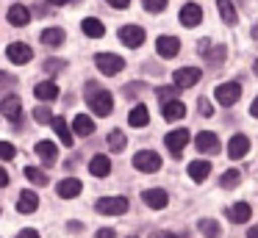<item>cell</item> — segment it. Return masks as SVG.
Masks as SVG:
<instances>
[{
    "mask_svg": "<svg viewBox=\"0 0 258 238\" xmlns=\"http://www.w3.org/2000/svg\"><path fill=\"white\" fill-rule=\"evenodd\" d=\"M50 125H53V130L58 133V138H61V141L67 144V147H73V127H70L67 122L61 119V116H53Z\"/></svg>",
    "mask_w": 258,
    "mask_h": 238,
    "instance_id": "4316f807",
    "label": "cell"
},
{
    "mask_svg": "<svg viewBox=\"0 0 258 238\" xmlns=\"http://www.w3.org/2000/svg\"><path fill=\"white\" fill-rule=\"evenodd\" d=\"M200 111H203V114L208 116V114H211V105H208V103H200Z\"/></svg>",
    "mask_w": 258,
    "mask_h": 238,
    "instance_id": "c3c4849f",
    "label": "cell"
},
{
    "mask_svg": "<svg viewBox=\"0 0 258 238\" xmlns=\"http://www.w3.org/2000/svg\"><path fill=\"white\" fill-rule=\"evenodd\" d=\"M214 97H217V103H219V105L230 108V105L239 103V97H241V86H239V83H219V86L214 89Z\"/></svg>",
    "mask_w": 258,
    "mask_h": 238,
    "instance_id": "6da1fadb",
    "label": "cell"
},
{
    "mask_svg": "<svg viewBox=\"0 0 258 238\" xmlns=\"http://www.w3.org/2000/svg\"><path fill=\"white\" fill-rule=\"evenodd\" d=\"M142 199H145V205H147V208H153V210L167 208V202H169L167 191H161V188H147V191L142 194Z\"/></svg>",
    "mask_w": 258,
    "mask_h": 238,
    "instance_id": "4fadbf2b",
    "label": "cell"
},
{
    "mask_svg": "<svg viewBox=\"0 0 258 238\" xmlns=\"http://www.w3.org/2000/svg\"><path fill=\"white\" fill-rule=\"evenodd\" d=\"M36 155H39V161H42V164L53 166V164H56V158H58L56 144H53V141H39V144H36Z\"/></svg>",
    "mask_w": 258,
    "mask_h": 238,
    "instance_id": "ffe728a7",
    "label": "cell"
},
{
    "mask_svg": "<svg viewBox=\"0 0 258 238\" xmlns=\"http://www.w3.org/2000/svg\"><path fill=\"white\" fill-rule=\"evenodd\" d=\"M119 42H122L125 47H139V44L145 42V31H142L139 25H122L119 28Z\"/></svg>",
    "mask_w": 258,
    "mask_h": 238,
    "instance_id": "ba28073f",
    "label": "cell"
},
{
    "mask_svg": "<svg viewBox=\"0 0 258 238\" xmlns=\"http://www.w3.org/2000/svg\"><path fill=\"white\" fill-rule=\"evenodd\" d=\"M200 20H203V9L197 3H186L183 9H180V22H183L186 28L200 25Z\"/></svg>",
    "mask_w": 258,
    "mask_h": 238,
    "instance_id": "9a60e30c",
    "label": "cell"
},
{
    "mask_svg": "<svg viewBox=\"0 0 258 238\" xmlns=\"http://www.w3.org/2000/svg\"><path fill=\"white\" fill-rule=\"evenodd\" d=\"M203 55H206L208 64H219V61H225V50L222 47H214L211 53H203Z\"/></svg>",
    "mask_w": 258,
    "mask_h": 238,
    "instance_id": "f35d334b",
    "label": "cell"
},
{
    "mask_svg": "<svg viewBox=\"0 0 258 238\" xmlns=\"http://www.w3.org/2000/svg\"><path fill=\"white\" fill-rule=\"evenodd\" d=\"M239 180H241L239 169H228L222 177H219V186H222V188H236V186H239Z\"/></svg>",
    "mask_w": 258,
    "mask_h": 238,
    "instance_id": "836d02e7",
    "label": "cell"
},
{
    "mask_svg": "<svg viewBox=\"0 0 258 238\" xmlns=\"http://www.w3.org/2000/svg\"><path fill=\"white\" fill-rule=\"evenodd\" d=\"M161 114H164V119H167V122L183 119V116H186V105L180 103V100H169V103H164Z\"/></svg>",
    "mask_w": 258,
    "mask_h": 238,
    "instance_id": "ac0fdd59",
    "label": "cell"
},
{
    "mask_svg": "<svg viewBox=\"0 0 258 238\" xmlns=\"http://www.w3.org/2000/svg\"><path fill=\"white\" fill-rule=\"evenodd\" d=\"M247 238H258V224L252 227V230H247Z\"/></svg>",
    "mask_w": 258,
    "mask_h": 238,
    "instance_id": "681fc988",
    "label": "cell"
},
{
    "mask_svg": "<svg viewBox=\"0 0 258 238\" xmlns=\"http://www.w3.org/2000/svg\"><path fill=\"white\" fill-rule=\"evenodd\" d=\"M255 39H258V25H255Z\"/></svg>",
    "mask_w": 258,
    "mask_h": 238,
    "instance_id": "f5cc1de1",
    "label": "cell"
},
{
    "mask_svg": "<svg viewBox=\"0 0 258 238\" xmlns=\"http://www.w3.org/2000/svg\"><path fill=\"white\" fill-rule=\"evenodd\" d=\"M14 155H17V149H14V144H9V141H0V158H3V161H12Z\"/></svg>",
    "mask_w": 258,
    "mask_h": 238,
    "instance_id": "74e56055",
    "label": "cell"
},
{
    "mask_svg": "<svg viewBox=\"0 0 258 238\" xmlns=\"http://www.w3.org/2000/svg\"><path fill=\"white\" fill-rule=\"evenodd\" d=\"M34 94L42 100V103H53V100L58 97V86L53 81H45V83H36V89H34Z\"/></svg>",
    "mask_w": 258,
    "mask_h": 238,
    "instance_id": "d6986e66",
    "label": "cell"
},
{
    "mask_svg": "<svg viewBox=\"0 0 258 238\" xmlns=\"http://www.w3.org/2000/svg\"><path fill=\"white\" fill-rule=\"evenodd\" d=\"M81 28H84V33H86V36H92V39H100L103 33H106V28H103V22H100V20H95V17H89V20H84V22H81Z\"/></svg>",
    "mask_w": 258,
    "mask_h": 238,
    "instance_id": "f1b7e54d",
    "label": "cell"
},
{
    "mask_svg": "<svg viewBox=\"0 0 258 238\" xmlns=\"http://www.w3.org/2000/svg\"><path fill=\"white\" fill-rule=\"evenodd\" d=\"M252 69H255V75H258V61H255V64H252Z\"/></svg>",
    "mask_w": 258,
    "mask_h": 238,
    "instance_id": "816d5d0a",
    "label": "cell"
},
{
    "mask_svg": "<svg viewBox=\"0 0 258 238\" xmlns=\"http://www.w3.org/2000/svg\"><path fill=\"white\" fill-rule=\"evenodd\" d=\"M208 175H211V164L208 161H191L189 164V177L195 183H203Z\"/></svg>",
    "mask_w": 258,
    "mask_h": 238,
    "instance_id": "cb8c5ba5",
    "label": "cell"
},
{
    "mask_svg": "<svg viewBox=\"0 0 258 238\" xmlns=\"http://www.w3.org/2000/svg\"><path fill=\"white\" fill-rule=\"evenodd\" d=\"M0 114L6 116V119H12V122H20L23 119V103H20V97H3L0 100Z\"/></svg>",
    "mask_w": 258,
    "mask_h": 238,
    "instance_id": "52a82bcc",
    "label": "cell"
},
{
    "mask_svg": "<svg viewBox=\"0 0 258 238\" xmlns=\"http://www.w3.org/2000/svg\"><path fill=\"white\" fill-rule=\"evenodd\" d=\"M81 188H84V186H81V180H75V177H64V180L56 186V191H58V197H61V199H75L81 194Z\"/></svg>",
    "mask_w": 258,
    "mask_h": 238,
    "instance_id": "2e32d148",
    "label": "cell"
},
{
    "mask_svg": "<svg viewBox=\"0 0 258 238\" xmlns=\"http://www.w3.org/2000/svg\"><path fill=\"white\" fill-rule=\"evenodd\" d=\"M9 22L17 25V28L28 25V22H31V11L25 9V6H12V9H9Z\"/></svg>",
    "mask_w": 258,
    "mask_h": 238,
    "instance_id": "d4e9b609",
    "label": "cell"
},
{
    "mask_svg": "<svg viewBox=\"0 0 258 238\" xmlns=\"http://www.w3.org/2000/svg\"><path fill=\"white\" fill-rule=\"evenodd\" d=\"M25 177H28L34 186H47V172L36 169V166H25Z\"/></svg>",
    "mask_w": 258,
    "mask_h": 238,
    "instance_id": "1f68e13d",
    "label": "cell"
},
{
    "mask_svg": "<svg viewBox=\"0 0 258 238\" xmlns=\"http://www.w3.org/2000/svg\"><path fill=\"white\" fill-rule=\"evenodd\" d=\"M61 66H64V61H47V64H45V69L56 72V69H61Z\"/></svg>",
    "mask_w": 258,
    "mask_h": 238,
    "instance_id": "7bdbcfd3",
    "label": "cell"
},
{
    "mask_svg": "<svg viewBox=\"0 0 258 238\" xmlns=\"http://www.w3.org/2000/svg\"><path fill=\"white\" fill-rule=\"evenodd\" d=\"M97 238H114V230H97Z\"/></svg>",
    "mask_w": 258,
    "mask_h": 238,
    "instance_id": "bcb514c9",
    "label": "cell"
},
{
    "mask_svg": "<svg viewBox=\"0 0 258 238\" xmlns=\"http://www.w3.org/2000/svg\"><path fill=\"white\" fill-rule=\"evenodd\" d=\"M195 144H197V149L200 152H219V138H217V133H211V130H203V133H197V138H195Z\"/></svg>",
    "mask_w": 258,
    "mask_h": 238,
    "instance_id": "5bb4252c",
    "label": "cell"
},
{
    "mask_svg": "<svg viewBox=\"0 0 258 238\" xmlns=\"http://www.w3.org/2000/svg\"><path fill=\"white\" fill-rule=\"evenodd\" d=\"M142 6H145V11H150V14H158V11L167 9V0H142Z\"/></svg>",
    "mask_w": 258,
    "mask_h": 238,
    "instance_id": "d590c367",
    "label": "cell"
},
{
    "mask_svg": "<svg viewBox=\"0 0 258 238\" xmlns=\"http://www.w3.org/2000/svg\"><path fill=\"white\" fill-rule=\"evenodd\" d=\"M197 227H200V232L206 238H217L219 235V221H214V219H200Z\"/></svg>",
    "mask_w": 258,
    "mask_h": 238,
    "instance_id": "d6a6232c",
    "label": "cell"
},
{
    "mask_svg": "<svg viewBox=\"0 0 258 238\" xmlns=\"http://www.w3.org/2000/svg\"><path fill=\"white\" fill-rule=\"evenodd\" d=\"M156 94L164 100V103H169V100H175V94H178V86H175V89H158Z\"/></svg>",
    "mask_w": 258,
    "mask_h": 238,
    "instance_id": "ab89813d",
    "label": "cell"
},
{
    "mask_svg": "<svg viewBox=\"0 0 258 238\" xmlns=\"http://www.w3.org/2000/svg\"><path fill=\"white\" fill-rule=\"evenodd\" d=\"M217 9H219V17H222L225 25H236V9L230 0H217Z\"/></svg>",
    "mask_w": 258,
    "mask_h": 238,
    "instance_id": "f546056e",
    "label": "cell"
},
{
    "mask_svg": "<svg viewBox=\"0 0 258 238\" xmlns=\"http://www.w3.org/2000/svg\"><path fill=\"white\" fill-rule=\"evenodd\" d=\"M106 144L111 147V152H122L125 149V133L122 130H111L108 138H106Z\"/></svg>",
    "mask_w": 258,
    "mask_h": 238,
    "instance_id": "4dcf8cb0",
    "label": "cell"
},
{
    "mask_svg": "<svg viewBox=\"0 0 258 238\" xmlns=\"http://www.w3.org/2000/svg\"><path fill=\"white\" fill-rule=\"evenodd\" d=\"M147 122H150V111H147V105H134L131 108V114H128V125H134V127H145Z\"/></svg>",
    "mask_w": 258,
    "mask_h": 238,
    "instance_id": "44dd1931",
    "label": "cell"
},
{
    "mask_svg": "<svg viewBox=\"0 0 258 238\" xmlns=\"http://www.w3.org/2000/svg\"><path fill=\"white\" fill-rule=\"evenodd\" d=\"M95 64H97V69H100L103 75H117V72L125 69V61L119 58V55H114V53H97Z\"/></svg>",
    "mask_w": 258,
    "mask_h": 238,
    "instance_id": "3957f363",
    "label": "cell"
},
{
    "mask_svg": "<svg viewBox=\"0 0 258 238\" xmlns=\"http://www.w3.org/2000/svg\"><path fill=\"white\" fill-rule=\"evenodd\" d=\"M247 152H250V138L241 136V133H236V136L228 141V155L233 161H239V158H244Z\"/></svg>",
    "mask_w": 258,
    "mask_h": 238,
    "instance_id": "7c38bea8",
    "label": "cell"
},
{
    "mask_svg": "<svg viewBox=\"0 0 258 238\" xmlns=\"http://www.w3.org/2000/svg\"><path fill=\"white\" fill-rule=\"evenodd\" d=\"M89 172L95 177H106L108 172H111V161H108L106 155H95V158L89 161Z\"/></svg>",
    "mask_w": 258,
    "mask_h": 238,
    "instance_id": "484cf974",
    "label": "cell"
},
{
    "mask_svg": "<svg viewBox=\"0 0 258 238\" xmlns=\"http://www.w3.org/2000/svg\"><path fill=\"white\" fill-rule=\"evenodd\" d=\"M17 86V77L9 75V72H0V92H6V89H14Z\"/></svg>",
    "mask_w": 258,
    "mask_h": 238,
    "instance_id": "8d00e7d4",
    "label": "cell"
},
{
    "mask_svg": "<svg viewBox=\"0 0 258 238\" xmlns=\"http://www.w3.org/2000/svg\"><path fill=\"white\" fill-rule=\"evenodd\" d=\"M0 186H9V172L0 169Z\"/></svg>",
    "mask_w": 258,
    "mask_h": 238,
    "instance_id": "f6af8a7d",
    "label": "cell"
},
{
    "mask_svg": "<svg viewBox=\"0 0 258 238\" xmlns=\"http://www.w3.org/2000/svg\"><path fill=\"white\" fill-rule=\"evenodd\" d=\"M17 238H39V232H36V230H31V227H28V230H23Z\"/></svg>",
    "mask_w": 258,
    "mask_h": 238,
    "instance_id": "ee69618b",
    "label": "cell"
},
{
    "mask_svg": "<svg viewBox=\"0 0 258 238\" xmlns=\"http://www.w3.org/2000/svg\"><path fill=\"white\" fill-rule=\"evenodd\" d=\"M106 3L111 6V9H119V11H122V9H128L131 0H106Z\"/></svg>",
    "mask_w": 258,
    "mask_h": 238,
    "instance_id": "60d3db41",
    "label": "cell"
},
{
    "mask_svg": "<svg viewBox=\"0 0 258 238\" xmlns=\"http://www.w3.org/2000/svg\"><path fill=\"white\" fill-rule=\"evenodd\" d=\"M73 133L75 136H92V133H95V122H92L86 114H78L73 119Z\"/></svg>",
    "mask_w": 258,
    "mask_h": 238,
    "instance_id": "603a6c76",
    "label": "cell"
},
{
    "mask_svg": "<svg viewBox=\"0 0 258 238\" xmlns=\"http://www.w3.org/2000/svg\"><path fill=\"white\" fill-rule=\"evenodd\" d=\"M6 55H9L12 64H28V61L34 58V50H31L28 44H23V42H12L6 47Z\"/></svg>",
    "mask_w": 258,
    "mask_h": 238,
    "instance_id": "8992f818",
    "label": "cell"
},
{
    "mask_svg": "<svg viewBox=\"0 0 258 238\" xmlns=\"http://www.w3.org/2000/svg\"><path fill=\"white\" fill-rule=\"evenodd\" d=\"M34 116H36V122H42V125L53 122V111L47 108V105H39V108H34Z\"/></svg>",
    "mask_w": 258,
    "mask_h": 238,
    "instance_id": "e575fe53",
    "label": "cell"
},
{
    "mask_svg": "<svg viewBox=\"0 0 258 238\" xmlns=\"http://www.w3.org/2000/svg\"><path fill=\"white\" fill-rule=\"evenodd\" d=\"M250 114H252V116H258V97L252 100V105H250Z\"/></svg>",
    "mask_w": 258,
    "mask_h": 238,
    "instance_id": "7dc6e473",
    "label": "cell"
},
{
    "mask_svg": "<svg viewBox=\"0 0 258 238\" xmlns=\"http://www.w3.org/2000/svg\"><path fill=\"white\" fill-rule=\"evenodd\" d=\"M39 208V197H36L34 191H23L17 199V210L20 213H34V210Z\"/></svg>",
    "mask_w": 258,
    "mask_h": 238,
    "instance_id": "7402d4cb",
    "label": "cell"
},
{
    "mask_svg": "<svg viewBox=\"0 0 258 238\" xmlns=\"http://www.w3.org/2000/svg\"><path fill=\"white\" fill-rule=\"evenodd\" d=\"M197 81H200V69H195V66H183V69L172 72V83L178 89H189V86H195Z\"/></svg>",
    "mask_w": 258,
    "mask_h": 238,
    "instance_id": "9c48e42d",
    "label": "cell"
},
{
    "mask_svg": "<svg viewBox=\"0 0 258 238\" xmlns=\"http://www.w3.org/2000/svg\"><path fill=\"white\" fill-rule=\"evenodd\" d=\"M156 50H158V55H161V58H175V55L180 53V42H178V36H158Z\"/></svg>",
    "mask_w": 258,
    "mask_h": 238,
    "instance_id": "8fae6325",
    "label": "cell"
},
{
    "mask_svg": "<svg viewBox=\"0 0 258 238\" xmlns=\"http://www.w3.org/2000/svg\"><path fill=\"white\" fill-rule=\"evenodd\" d=\"M134 166L139 172H145V175H150V172L161 169V158H158V152H153V149H142V152L134 155Z\"/></svg>",
    "mask_w": 258,
    "mask_h": 238,
    "instance_id": "277c9868",
    "label": "cell"
},
{
    "mask_svg": "<svg viewBox=\"0 0 258 238\" xmlns=\"http://www.w3.org/2000/svg\"><path fill=\"white\" fill-rule=\"evenodd\" d=\"M150 238H178V235H175V232H169V230H156Z\"/></svg>",
    "mask_w": 258,
    "mask_h": 238,
    "instance_id": "b9f144b4",
    "label": "cell"
},
{
    "mask_svg": "<svg viewBox=\"0 0 258 238\" xmlns=\"http://www.w3.org/2000/svg\"><path fill=\"white\" fill-rule=\"evenodd\" d=\"M95 208L103 216H122L128 210V199L125 197H103V199H97Z\"/></svg>",
    "mask_w": 258,
    "mask_h": 238,
    "instance_id": "7a4b0ae2",
    "label": "cell"
},
{
    "mask_svg": "<svg viewBox=\"0 0 258 238\" xmlns=\"http://www.w3.org/2000/svg\"><path fill=\"white\" fill-rule=\"evenodd\" d=\"M47 3H53V6H61V3H67V0H47Z\"/></svg>",
    "mask_w": 258,
    "mask_h": 238,
    "instance_id": "f907efd6",
    "label": "cell"
},
{
    "mask_svg": "<svg viewBox=\"0 0 258 238\" xmlns=\"http://www.w3.org/2000/svg\"><path fill=\"white\" fill-rule=\"evenodd\" d=\"M42 44H47V47H58V44L64 42V31L61 28H47V31H42Z\"/></svg>",
    "mask_w": 258,
    "mask_h": 238,
    "instance_id": "83f0119b",
    "label": "cell"
},
{
    "mask_svg": "<svg viewBox=\"0 0 258 238\" xmlns=\"http://www.w3.org/2000/svg\"><path fill=\"white\" fill-rule=\"evenodd\" d=\"M164 144H167V149H169L172 155H180V152H183V147L189 144V130H186V127H178V130L167 133Z\"/></svg>",
    "mask_w": 258,
    "mask_h": 238,
    "instance_id": "5b68a950",
    "label": "cell"
},
{
    "mask_svg": "<svg viewBox=\"0 0 258 238\" xmlns=\"http://www.w3.org/2000/svg\"><path fill=\"white\" fill-rule=\"evenodd\" d=\"M250 216H252V208L247 202H236V205H230V208H228V219L233 221V224H244Z\"/></svg>",
    "mask_w": 258,
    "mask_h": 238,
    "instance_id": "e0dca14e",
    "label": "cell"
},
{
    "mask_svg": "<svg viewBox=\"0 0 258 238\" xmlns=\"http://www.w3.org/2000/svg\"><path fill=\"white\" fill-rule=\"evenodd\" d=\"M89 108L95 111L97 116H108V114H111V108H114L111 94H108V92H97L95 97H89Z\"/></svg>",
    "mask_w": 258,
    "mask_h": 238,
    "instance_id": "30bf717a",
    "label": "cell"
}]
</instances>
